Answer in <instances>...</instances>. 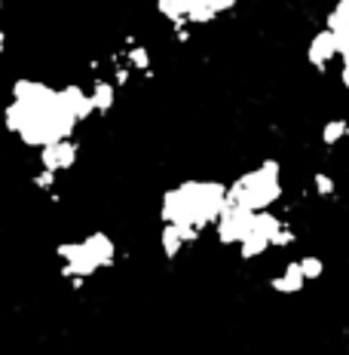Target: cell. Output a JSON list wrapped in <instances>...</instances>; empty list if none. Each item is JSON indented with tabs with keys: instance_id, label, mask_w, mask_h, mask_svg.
<instances>
[{
	"instance_id": "2",
	"label": "cell",
	"mask_w": 349,
	"mask_h": 355,
	"mask_svg": "<svg viewBox=\"0 0 349 355\" xmlns=\"http://www.w3.org/2000/svg\"><path fill=\"white\" fill-rule=\"evenodd\" d=\"M307 62L313 64V68L318 73H325L331 68V64H337L340 62V46H337V40H334V34L328 31V28H322L313 40H309V46H307Z\"/></svg>"
},
{
	"instance_id": "4",
	"label": "cell",
	"mask_w": 349,
	"mask_h": 355,
	"mask_svg": "<svg viewBox=\"0 0 349 355\" xmlns=\"http://www.w3.org/2000/svg\"><path fill=\"white\" fill-rule=\"evenodd\" d=\"M3 43H6V37H3V28H0V53H3Z\"/></svg>"
},
{
	"instance_id": "3",
	"label": "cell",
	"mask_w": 349,
	"mask_h": 355,
	"mask_svg": "<svg viewBox=\"0 0 349 355\" xmlns=\"http://www.w3.org/2000/svg\"><path fill=\"white\" fill-rule=\"evenodd\" d=\"M340 83H343L346 92H349V53L340 58Z\"/></svg>"
},
{
	"instance_id": "1",
	"label": "cell",
	"mask_w": 349,
	"mask_h": 355,
	"mask_svg": "<svg viewBox=\"0 0 349 355\" xmlns=\"http://www.w3.org/2000/svg\"><path fill=\"white\" fill-rule=\"evenodd\" d=\"M233 6L236 0H157L160 16L172 25L178 43H187L196 28L212 25L214 19L227 16Z\"/></svg>"
},
{
	"instance_id": "5",
	"label": "cell",
	"mask_w": 349,
	"mask_h": 355,
	"mask_svg": "<svg viewBox=\"0 0 349 355\" xmlns=\"http://www.w3.org/2000/svg\"><path fill=\"white\" fill-rule=\"evenodd\" d=\"M3 3H6V0H0V10H3Z\"/></svg>"
}]
</instances>
